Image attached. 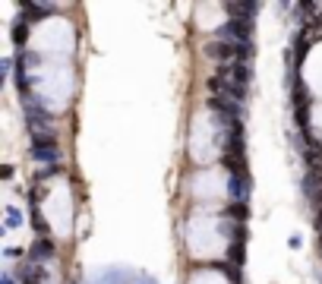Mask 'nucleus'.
Masks as SVG:
<instances>
[{
  "label": "nucleus",
  "mask_w": 322,
  "mask_h": 284,
  "mask_svg": "<svg viewBox=\"0 0 322 284\" xmlns=\"http://www.w3.org/2000/svg\"><path fill=\"white\" fill-rule=\"evenodd\" d=\"M231 259H234V265L243 262V240H234L231 243Z\"/></svg>",
  "instance_id": "11"
},
{
  "label": "nucleus",
  "mask_w": 322,
  "mask_h": 284,
  "mask_svg": "<svg viewBox=\"0 0 322 284\" xmlns=\"http://www.w3.org/2000/svg\"><path fill=\"white\" fill-rule=\"evenodd\" d=\"M32 158L38 161H57L60 158V145L51 133H35L32 136Z\"/></svg>",
  "instance_id": "1"
},
{
  "label": "nucleus",
  "mask_w": 322,
  "mask_h": 284,
  "mask_svg": "<svg viewBox=\"0 0 322 284\" xmlns=\"http://www.w3.org/2000/svg\"><path fill=\"white\" fill-rule=\"evenodd\" d=\"M231 82L240 85V89H246V82H250V70H246V63H234L231 67Z\"/></svg>",
  "instance_id": "8"
},
{
  "label": "nucleus",
  "mask_w": 322,
  "mask_h": 284,
  "mask_svg": "<svg viewBox=\"0 0 322 284\" xmlns=\"http://www.w3.org/2000/svg\"><path fill=\"white\" fill-rule=\"evenodd\" d=\"M32 227H35V231H48V224H45V218H41V212H38V208H32Z\"/></svg>",
  "instance_id": "12"
},
{
  "label": "nucleus",
  "mask_w": 322,
  "mask_h": 284,
  "mask_svg": "<svg viewBox=\"0 0 322 284\" xmlns=\"http://www.w3.org/2000/svg\"><path fill=\"white\" fill-rule=\"evenodd\" d=\"M23 284H41V281H38L35 275H23Z\"/></svg>",
  "instance_id": "14"
},
{
  "label": "nucleus",
  "mask_w": 322,
  "mask_h": 284,
  "mask_svg": "<svg viewBox=\"0 0 322 284\" xmlns=\"http://www.w3.org/2000/svg\"><path fill=\"white\" fill-rule=\"evenodd\" d=\"M205 54L215 57V60H221V63H231L237 57V45H231V41H212L205 48Z\"/></svg>",
  "instance_id": "3"
},
{
  "label": "nucleus",
  "mask_w": 322,
  "mask_h": 284,
  "mask_svg": "<svg viewBox=\"0 0 322 284\" xmlns=\"http://www.w3.org/2000/svg\"><path fill=\"white\" fill-rule=\"evenodd\" d=\"M224 10L231 16H237V19H250L256 13V4H224Z\"/></svg>",
  "instance_id": "7"
},
{
  "label": "nucleus",
  "mask_w": 322,
  "mask_h": 284,
  "mask_svg": "<svg viewBox=\"0 0 322 284\" xmlns=\"http://www.w3.org/2000/svg\"><path fill=\"white\" fill-rule=\"evenodd\" d=\"M218 35H221V38H240V45H250V38H253V23H250V19H231L227 26H221Z\"/></svg>",
  "instance_id": "2"
},
{
  "label": "nucleus",
  "mask_w": 322,
  "mask_h": 284,
  "mask_svg": "<svg viewBox=\"0 0 322 284\" xmlns=\"http://www.w3.org/2000/svg\"><path fill=\"white\" fill-rule=\"evenodd\" d=\"M224 215H231V218L243 221V218H246V202H234V205H227V208H224Z\"/></svg>",
  "instance_id": "10"
},
{
  "label": "nucleus",
  "mask_w": 322,
  "mask_h": 284,
  "mask_svg": "<svg viewBox=\"0 0 322 284\" xmlns=\"http://www.w3.org/2000/svg\"><path fill=\"white\" fill-rule=\"evenodd\" d=\"M303 142H307V148H303L307 161H310V164H322V139L310 136V133H303Z\"/></svg>",
  "instance_id": "5"
},
{
  "label": "nucleus",
  "mask_w": 322,
  "mask_h": 284,
  "mask_svg": "<svg viewBox=\"0 0 322 284\" xmlns=\"http://www.w3.org/2000/svg\"><path fill=\"white\" fill-rule=\"evenodd\" d=\"M0 177L10 180V177H13V164H4V167H0Z\"/></svg>",
  "instance_id": "13"
},
{
  "label": "nucleus",
  "mask_w": 322,
  "mask_h": 284,
  "mask_svg": "<svg viewBox=\"0 0 322 284\" xmlns=\"http://www.w3.org/2000/svg\"><path fill=\"white\" fill-rule=\"evenodd\" d=\"M29 35H32V26H29V19H26V23H16V26H13V45H16V48H26Z\"/></svg>",
  "instance_id": "6"
},
{
  "label": "nucleus",
  "mask_w": 322,
  "mask_h": 284,
  "mask_svg": "<svg viewBox=\"0 0 322 284\" xmlns=\"http://www.w3.org/2000/svg\"><path fill=\"white\" fill-rule=\"evenodd\" d=\"M54 253H57V246H54V240L51 237H38L35 243H32V259H54Z\"/></svg>",
  "instance_id": "4"
},
{
  "label": "nucleus",
  "mask_w": 322,
  "mask_h": 284,
  "mask_svg": "<svg viewBox=\"0 0 322 284\" xmlns=\"http://www.w3.org/2000/svg\"><path fill=\"white\" fill-rule=\"evenodd\" d=\"M57 174H63V167L60 164H48V167H41V170H38V174H35V180H51V177H57Z\"/></svg>",
  "instance_id": "9"
}]
</instances>
